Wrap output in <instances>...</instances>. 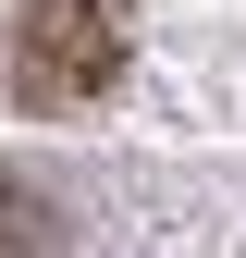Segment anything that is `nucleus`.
I'll list each match as a JSON object with an SVG mask.
<instances>
[{"label": "nucleus", "mask_w": 246, "mask_h": 258, "mask_svg": "<svg viewBox=\"0 0 246 258\" xmlns=\"http://www.w3.org/2000/svg\"><path fill=\"white\" fill-rule=\"evenodd\" d=\"M123 49H136L123 0H25L13 13V99L25 111H86V99H111Z\"/></svg>", "instance_id": "f257e3e1"}, {"label": "nucleus", "mask_w": 246, "mask_h": 258, "mask_svg": "<svg viewBox=\"0 0 246 258\" xmlns=\"http://www.w3.org/2000/svg\"><path fill=\"white\" fill-rule=\"evenodd\" d=\"M49 246H61V209L37 184H0V258H49Z\"/></svg>", "instance_id": "f03ea898"}]
</instances>
